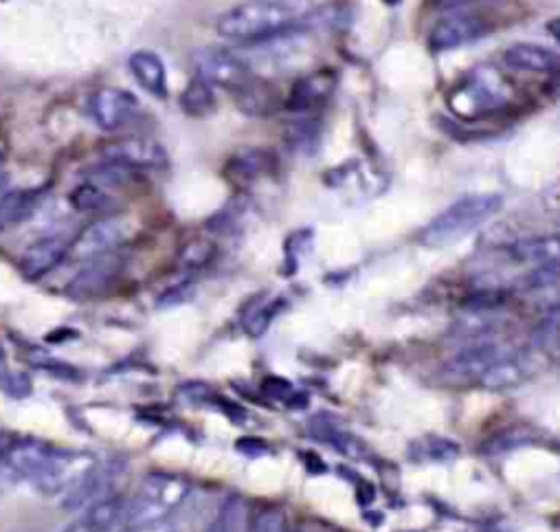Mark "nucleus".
<instances>
[{
  "label": "nucleus",
  "mask_w": 560,
  "mask_h": 532,
  "mask_svg": "<svg viewBox=\"0 0 560 532\" xmlns=\"http://www.w3.org/2000/svg\"><path fill=\"white\" fill-rule=\"evenodd\" d=\"M503 207V196L499 194H468L455 203H451L444 211H440L420 233L418 240L431 248L451 246L479 227H483L490 218H494Z\"/></svg>",
  "instance_id": "nucleus-1"
},
{
  "label": "nucleus",
  "mask_w": 560,
  "mask_h": 532,
  "mask_svg": "<svg viewBox=\"0 0 560 532\" xmlns=\"http://www.w3.org/2000/svg\"><path fill=\"white\" fill-rule=\"evenodd\" d=\"M295 25L298 19L293 10L261 3V0H248V3H242L224 12L218 19L215 30L224 41L248 47L284 34Z\"/></svg>",
  "instance_id": "nucleus-2"
},
{
  "label": "nucleus",
  "mask_w": 560,
  "mask_h": 532,
  "mask_svg": "<svg viewBox=\"0 0 560 532\" xmlns=\"http://www.w3.org/2000/svg\"><path fill=\"white\" fill-rule=\"evenodd\" d=\"M191 484L174 473H148L137 493L128 497V528L167 521L178 510Z\"/></svg>",
  "instance_id": "nucleus-3"
},
{
  "label": "nucleus",
  "mask_w": 560,
  "mask_h": 532,
  "mask_svg": "<svg viewBox=\"0 0 560 532\" xmlns=\"http://www.w3.org/2000/svg\"><path fill=\"white\" fill-rule=\"evenodd\" d=\"M510 102V91L503 80L490 69L472 71L464 84H457L448 97L451 108L464 119L488 117L499 113Z\"/></svg>",
  "instance_id": "nucleus-4"
},
{
  "label": "nucleus",
  "mask_w": 560,
  "mask_h": 532,
  "mask_svg": "<svg viewBox=\"0 0 560 532\" xmlns=\"http://www.w3.org/2000/svg\"><path fill=\"white\" fill-rule=\"evenodd\" d=\"M95 458L82 451H69V449H58L54 447L49 460L32 482L43 495L47 497H65L78 482L80 477L95 466Z\"/></svg>",
  "instance_id": "nucleus-5"
},
{
  "label": "nucleus",
  "mask_w": 560,
  "mask_h": 532,
  "mask_svg": "<svg viewBox=\"0 0 560 532\" xmlns=\"http://www.w3.org/2000/svg\"><path fill=\"white\" fill-rule=\"evenodd\" d=\"M191 60L196 78L207 82L211 89H224L229 93H235L253 76L250 65L231 49H200L194 54Z\"/></svg>",
  "instance_id": "nucleus-6"
},
{
  "label": "nucleus",
  "mask_w": 560,
  "mask_h": 532,
  "mask_svg": "<svg viewBox=\"0 0 560 532\" xmlns=\"http://www.w3.org/2000/svg\"><path fill=\"white\" fill-rule=\"evenodd\" d=\"M124 475V462H95V466L89 469L80 477V482L62 497V508L71 512H82L102 499L119 495V484Z\"/></svg>",
  "instance_id": "nucleus-7"
},
{
  "label": "nucleus",
  "mask_w": 560,
  "mask_h": 532,
  "mask_svg": "<svg viewBox=\"0 0 560 532\" xmlns=\"http://www.w3.org/2000/svg\"><path fill=\"white\" fill-rule=\"evenodd\" d=\"M490 34V25L486 19L468 12H451L442 21H438L429 32V49L435 54L455 51L459 47L472 45Z\"/></svg>",
  "instance_id": "nucleus-8"
},
{
  "label": "nucleus",
  "mask_w": 560,
  "mask_h": 532,
  "mask_svg": "<svg viewBox=\"0 0 560 532\" xmlns=\"http://www.w3.org/2000/svg\"><path fill=\"white\" fill-rule=\"evenodd\" d=\"M86 111L91 119L106 132H117L126 124L135 119L139 113V100L124 89L104 86L91 93L86 102Z\"/></svg>",
  "instance_id": "nucleus-9"
},
{
  "label": "nucleus",
  "mask_w": 560,
  "mask_h": 532,
  "mask_svg": "<svg viewBox=\"0 0 560 532\" xmlns=\"http://www.w3.org/2000/svg\"><path fill=\"white\" fill-rule=\"evenodd\" d=\"M126 233H128V227L121 218H115V216L100 218L89 227H84L73 238L67 257L75 262H89L97 255L117 251V246L126 240Z\"/></svg>",
  "instance_id": "nucleus-10"
},
{
  "label": "nucleus",
  "mask_w": 560,
  "mask_h": 532,
  "mask_svg": "<svg viewBox=\"0 0 560 532\" xmlns=\"http://www.w3.org/2000/svg\"><path fill=\"white\" fill-rule=\"evenodd\" d=\"M102 157L106 163L121 165L128 170L163 167L167 163L165 148L150 137H117L102 146Z\"/></svg>",
  "instance_id": "nucleus-11"
},
{
  "label": "nucleus",
  "mask_w": 560,
  "mask_h": 532,
  "mask_svg": "<svg viewBox=\"0 0 560 532\" xmlns=\"http://www.w3.org/2000/svg\"><path fill=\"white\" fill-rule=\"evenodd\" d=\"M518 350L510 348L503 342H494L492 337L468 342L448 363V372L459 379H479L488 368H492L497 361L514 355Z\"/></svg>",
  "instance_id": "nucleus-12"
},
{
  "label": "nucleus",
  "mask_w": 560,
  "mask_h": 532,
  "mask_svg": "<svg viewBox=\"0 0 560 532\" xmlns=\"http://www.w3.org/2000/svg\"><path fill=\"white\" fill-rule=\"evenodd\" d=\"M124 266L126 262L117 251L97 255L86 262L84 269L69 285V293L73 298H95L119 280V276L124 274Z\"/></svg>",
  "instance_id": "nucleus-13"
},
{
  "label": "nucleus",
  "mask_w": 560,
  "mask_h": 532,
  "mask_svg": "<svg viewBox=\"0 0 560 532\" xmlns=\"http://www.w3.org/2000/svg\"><path fill=\"white\" fill-rule=\"evenodd\" d=\"M337 89V76L330 69H319L313 73H306L295 80L287 106L289 111L298 115H306L319 106H324Z\"/></svg>",
  "instance_id": "nucleus-14"
},
{
  "label": "nucleus",
  "mask_w": 560,
  "mask_h": 532,
  "mask_svg": "<svg viewBox=\"0 0 560 532\" xmlns=\"http://www.w3.org/2000/svg\"><path fill=\"white\" fill-rule=\"evenodd\" d=\"M71 242H73V238L67 233H49V235L40 238L23 255L21 271L30 280H38V278L51 274L62 259H67Z\"/></svg>",
  "instance_id": "nucleus-15"
},
{
  "label": "nucleus",
  "mask_w": 560,
  "mask_h": 532,
  "mask_svg": "<svg viewBox=\"0 0 560 532\" xmlns=\"http://www.w3.org/2000/svg\"><path fill=\"white\" fill-rule=\"evenodd\" d=\"M54 447L43 442H21L8 447L0 455V471H3L12 482H34L45 462L49 460Z\"/></svg>",
  "instance_id": "nucleus-16"
},
{
  "label": "nucleus",
  "mask_w": 560,
  "mask_h": 532,
  "mask_svg": "<svg viewBox=\"0 0 560 532\" xmlns=\"http://www.w3.org/2000/svg\"><path fill=\"white\" fill-rule=\"evenodd\" d=\"M503 65L518 73L549 76L560 71V54L536 43H516L505 49Z\"/></svg>",
  "instance_id": "nucleus-17"
},
{
  "label": "nucleus",
  "mask_w": 560,
  "mask_h": 532,
  "mask_svg": "<svg viewBox=\"0 0 560 532\" xmlns=\"http://www.w3.org/2000/svg\"><path fill=\"white\" fill-rule=\"evenodd\" d=\"M235 106L246 115V117H253V119H264V117H270L279 111V106H282V100H279L277 91L266 82V80H259L255 76H250L235 93Z\"/></svg>",
  "instance_id": "nucleus-18"
},
{
  "label": "nucleus",
  "mask_w": 560,
  "mask_h": 532,
  "mask_svg": "<svg viewBox=\"0 0 560 532\" xmlns=\"http://www.w3.org/2000/svg\"><path fill=\"white\" fill-rule=\"evenodd\" d=\"M47 187H23V189H3L0 192V231L5 227L27 220L40 205Z\"/></svg>",
  "instance_id": "nucleus-19"
},
{
  "label": "nucleus",
  "mask_w": 560,
  "mask_h": 532,
  "mask_svg": "<svg viewBox=\"0 0 560 532\" xmlns=\"http://www.w3.org/2000/svg\"><path fill=\"white\" fill-rule=\"evenodd\" d=\"M130 71L143 91H148L152 97L167 100V69L161 56L154 51H137L130 56Z\"/></svg>",
  "instance_id": "nucleus-20"
},
{
  "label": "nucleus",
  "mask_w": 560,
  "mask_h": 532,
  "mask_svg": "<svg viewBox=\"0 0 560 532\" xmlns=\"http://www.w3.org/2000/svg\"><path fill=\"white\" fill-rule=\"evenodd\" d=\"M532 374V368L527 363V359L521 352H514L501 361H497L492 368H488L481 377L479 383L483 390L490 392H505L512 390L521 383H525Z\"/></svg>",
  "instance_id": "nucleus-21"
},
{
  "label": "nucleus",
  "mask_w": 560,
  "mask_h": 532,
  "mask_svg": "<svg viewBox=\"0 0 560 532\" xmlns=\"http://www.w3.org/2000/svg\"><path fill=\"white\" fill-rule=\"evenodd\" d=\"M508 257L516 264H527V266H542V264H553L560 262V238L551 235H540V238H525L516 240L505 248Z\"/></svg>",
  "instance_id": "nucleus-22"
},
{
  "label": "nucleus",
  "mask_w": 560,
  "mask_h": 532,
  "mask_svg": "<svg viewBox=\"0 0 560 532\" xmlns=\"http://www.w3.org/2000/svg\"><path fill=\"white\" fill-rule=\"evenodd\" d=\"M275 159L266 150H244L226 161V176L235 183H250L270 172Z\"/></svg>",
  "instance_id": "nucleus-23"
},
{
  "label": "nucleus",
  "mask_w": 560,
  "mask_h": 532,
  "mask_svg": "<svg viewBox=\"0 0 560 532\" xmlns=\"http://www.w3.org/2000/svg\"><path fill=\"white\" fill-rule=\"evenodd\" d=\"M284 141H287L289 150L304 154V157H313L322 141V124L313 117L302 115V117L293 119L291 124H287Z\"/></svg>",
  "instance_id": "nucleus-24"
},
{
  "label": "nucleus",
  "mask_w": 560,
  "mask_h": 532,
  "mask_svg": "<svg viewBox=\"0 0 560 532\" xmlns=\"http://www.w3.org/2000/svg\"><path fill=\"white\" fill-rule=\"evenodd\" d=\"M215 108L218 102L213 89L198 78L180 93V111L191 119H207L215 113Z\"/></svg>",
  "instance_id": "nucleus-25"
},
{
  "label": "nucleus",
  "mask_w": 560,
  "mask_h": 532,
  "mask_svg": "<svg viewBox=\"0 0 560 532\" xmlns=\"http://www.w3.org/2000/svg\"><path fill=\"white\" fill-rule=\"evenodd\" d=\"M205 532H248L246 504L242 497L233 495L222 501L215 517L209 521Z\"/></svg>",
  "instance_id": "nucleus-26"
},
{
  "label": "nucleus",
  "mask_w": 560,
  "mask_h": 532,
  "mask_svg": "<svg viewBox=\"0 0 560 532\" xmlns=\"http://www.w3.org/2000/svg\"><path fill=\"white\" fill-rule=\"evenodd\" d=\"M529 342L536 350H549L553 346H560V302H553L549 307L542 320L534 326Z\"/></svg>",
  "instance_id": "nucleus-27"
},
{
  "label": "nucleus",
  "mask_w": 560,
  "mask_h": 532,
  "mask_svg": "<svg viewBox=\"0 0 560 532\" xmlns=\"http://www.w3.org/2000/svg\"><path fill=\"white\" fill-rule=\"evenodd\" d=\"M71 203L80 211H97V209H104L106 205H110V196L104 189L102 181L100 183L97 181H86V183H82L73 189Z\"/></svg>",
  "instance_id": "nucleus-28"
},
{
  "label": "nucleus",
  "mask_w": 560,
  "mask_h": 532,
  "mask_svg": "<svg viewBox=\"0 0 560 532\" xmlns=\"http://www.w3.org/2000/svg\"><path fill=\"white\" fill-rule=\"evenodd\" d=\"M416 451H420L422 462H451L457 458L459 447L453 440L444 438H427L424 444H416Z\"/></svg>",
  "instance_id": "nucleus-29"
},
{
  "label": "nucleus",
  "mask_w": 560,
  "mask_h": 532,
  "mask_svg": "<svg viewBox=\"0 0 560 532\" xmlns=\"http://www.w3.org/2000/svg\"><path fill=\"white\" fill-rule=\"evenodd\" d=\"M215 253V246L207 240H194L189 244L183 246L180 251V264L185 266V269L189 271H196V269H202V266H207L211 262Z\"/></svg>",
  "instance_id": "nucleus-30"
},
{
  "label": "nucleus",
  "mask_w": 560,
  "mask_h": 532,
  "mask_svg": "<svg viewBox=\"0 0 560 532\" xmlns=\"http://www.w3.org/2000/svg\"><path fill=\"white\" fill-rule=\"evenodd\" d=\"M279 309H282V302H279V300L257 307V309L253 311V315L246 320V331H248L253 337L261 335V333L268 328V324L275 320V315L279 313Z\"/></svg>",
  "instance_id": "nucleus-31"
},
{
  "label": "nucleus",
  "mask_w": 560,
  "mask_h": 532,
  "mask_svg": "<svg viewBox=\"0 0 560 532\" xmlns=\"http://www.w3.org/2000/svg\"><path fill=\"white\" fill-rule=\"evenodd\" d=\"M0 388H3L14 398H23L32 392V381L25 374L8 372V374H0Z\"/></svg>",
  "instance_id": "nucleus-32"
},
{
  "label": "nucleus",
  "mask_w": 560,
  "mask_h": 532,
  "mask_svg": "<svg viewBox=\"0 0 560 532\" xmlns=\"http://www.w3.org/2000/svg\"><path fill=\"white\" fill-rule=\"evenodd\" d=\"M250 532H284V517L277 510H266L250 523Z\"/></svg>",
  "instance_id": "nucleus-33"
},
{
  "label": "nucleus",
  "mask_w": 560,
  "mask_h": 532,
  "mask_svg": "<svg viewBox=\"0 0 560 532\" xmlns=\"http://www.w3.org/2000/svg\"><path fill=\"white\" fill-rule=\"evenodd\" d=\"M433 3L442 10H448V12H459L464 8H470L472 3H479V0H433Z\"/></svg>",
  "instance_id": "nucleus-34"
},
{
  "label": "nucleus",
  "mask_w": 560,
  "mask_h": 532,
  "mask_svg": "<svg viewBox=\"0 0 560 532\" xmlns=\"http://www.w3.org/2000/svg\"><path fill=\"white\" fill-rule=\"evenodd\" d=\"M128 532H174V530L170 528L167 521H159V523H148V525L128 528Z\"/></svg>",
  "instance_id": "nucleus-35"
},
{
  "label": "nucleus",
  "mask_w": 560,
  "mask_h": 532,
  "mask_svg": "<svg viewBox=\"0 0 560 532\" xmlns=\"http://www.w3.org/2000/svg\"><path fill=\"white\" fill-rule=\"evenodd\" d=\"M261 3H270V5H279V8H287V10H298L304 0H261Z\"/></svg>",
  "instance_id": "nucleus-36"
},
{
  "label": "nucleus",
  "mask_w": 560,
  "mask_h": 532,
  "mask_svg": "<svg viewBox=\"0 0 560 532\" xmlns=\"http://www.w3.org/2000/svg\"><path fill=\"white\" fill-rule=\"evenodd\" d=\"M117 532H128V530H117Z\"/></svg>",
  "instance_id": "nucleus-37"
}]
</instances>
